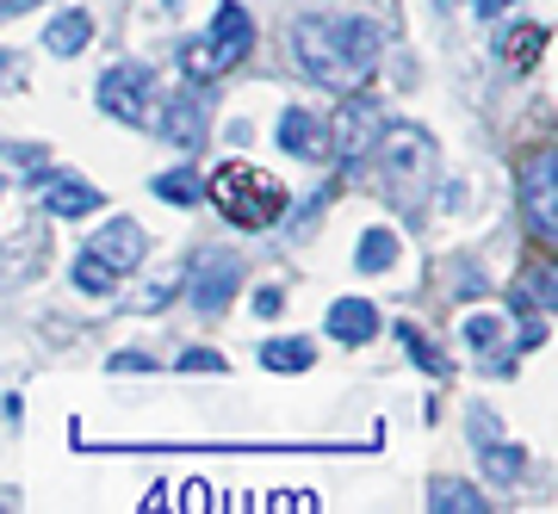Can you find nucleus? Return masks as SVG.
I'll return each mask as SVG.
<instances>
[{"label": "nucleus", "instance_id": "nucleus-18", "mask_svg": "<svg viewBox=\"0 0 558 514\" xmlns=\"http://www.w3.org/2000/svg\"><path fill=\"white\" fill-rule=\"evenodd\" d=\"M484 472L497 477V484H515V477L527 472V458H521V446H502V440H490V446H484Z\"/></svg>", "mask_w": 558, "mask_h": 514}, {"label": "nucleus", "instance_id": "nucleus-20", "mask_svg": "<svg viewBox=\"0 0 558 514\" xmlns=\"http://www.w3.org/2000/svg\"><path fill=\"white\" fill-rule=\"evenodd\" d=\"M534 50H546V32H539V25H521L515 38H502V57L515 62V69H527V62H534Z\"/></svg>", "mask_w": 558, "mask_h": 514}, {"label": "nucleus", "instance_id": "nucleus-28", "mask_svg": "<svg viewBox=\"0 0 558 514\" xmlns=\"http://www.w3.org/2000/svg\"><path fill=\"white\" fill-rule=\"evenodd\" d=\"M0 87H25V69L13 62V50H0Z\"/></svg>", "mask_w": 558, "mask_h": 514}, {"label": "nucleus", "instance_id": "nucleus-6", "mask_svg": "<svg viewBox=\"0 0 558 514\" xmlns=\"http://www.w3.org/2000/svg\"><path fill=\"white\" fill-rule=\"evenodd\" d=\"M149 62H119V69H106L100 75V112L119 124H149Z\"/></svg>", "mask_w": 558, "mask_h": 514}, {"label": "nucleus", "instance_id": "nucleus-2", "mask_svg": "<svg viewBox=\"0 0 558 514\" xmlns=\"http://www.w3.org/2000/svg\"><path fill=\"white\" fill-rule=\"evenodd\" d=\"M205 198H211L236 230H267V223H279L286 218V205H292L286 186H279L274 174L248 168V161H223L218 174L205 180Z\"/></svg>", "mask_w": 558, "mask_h": 514}, {"label": "nucleus", "instance_id": "nucleus-12", "mask_svg": "<svg viewBox=\"0 0 558 514\" xmlns=\"http://www.w3.org/2000/svg\"><path fill=\"white\" fill-rule=\"evenodd\" d=\"M44 205H50V218H94L106 198L87 186V180H75V174H57L50 186H44Z\"/></svg>", "mask_w": 558, "mask_h": 514}, {"label": "nucleus", "instance_id": "nucleus-16", "mask_svg": "<svg viewBox=\"0 0 558 514\" xmlns=\"http://www.w3.org/2000/svg\"><path fill=\"white\" fill-rule=\"evenodd\" d=\"M260 366H267V372H311V366H317V347H311V341H267V347H260Z\"/></svg>", "mask_w": 558, "mask_h": 514}, {"label": "nucleus", "instance_id": "nucleus-3", "mask_svg": "<svg viewBox=\"0 0 558 514\" xmlns=\"http://www.w3.org/2000/svg\"><path fill=\"white\" fill-rule=\"evenodd\" d=\"M248 44H255V20H248V7L223 0L218 20H211V32H205L199 44H186V50H180V69H186L193 81H211V75H223V69H236V62L248 57Z\"/></svg>", "mask_w": 558, "mask_h": 514}, {"label": "nucleus", "instance_id": "nucleus-27", "mask_svg": "<svg viewBox=\"0 0 558 514\" xmlns=\"http://www.w3.org/2000/svg\"><path fill=\"white\" fill-rule=\"evenodd\" d=\"M279 310H286V292H279V285H260L255 292V317H279Z\"/></svg>", "mask_w": 558, "mask_h": 514}, {"label": "nucleus", "instance_id": "nucleus-33", "mask_svg": "<svg viewBox=\"0 0 558 514\" xmlns=\"http://www.w3.org/2000/svg\"><path fill=\"white\" fill-rule=\"evenodd\" d=\"M161 7H180V0H161Z\"/></svg>", "mask_w": 558, "mask_h": 514}, {"label": "nucleus", "instance_id": "nucleus-22", "mask_svg": "<svg viewBox=\"0 0 558 514\" xmlns=\"http://www.w3.org/2000/svg\"><path fill=\"white\" fill-rule=\"evenodd\" d=\"M398 335H403V347H410V354H416V359H422V366H428V372H435V378H440V372H447V359H440V354H435V347H428V341H422V335H416V329H410V322H403Z\"/></svg>", "mask_w": 558, "mask_h": 514}, {"label": "nucleus", "instance_id": "nucleus-29", "mask_svg": "<svg viewBox=\"0 0 558 514\" xmlns=\"http://www.w3.org/2000/svg\"><path fill=\"white\" fill-rule=\"evenodd\" d=\"M149 366H156L149 354H112V372H149Z\"/></svg>", "mask_w": 558, "mask_h": 514}, {"label": "nucleus", "instance_id": "nucleus-17", "mask_svg": "<svg viewBox=\"0 0 558 514\" xmlns=\"http://www.w3.org/2000/svg\"><path fill=\"white\" fill-rule=\"evenodd\" d=\"M354 267L360 273H385V267H398V230H366Z\"/></svg>", "mask_w": 558, "mask_h": 514}, {"label": "nucleus", "instance_id": "nucleus-31", "mask_svg": "<svg viewBox=\"0 0 558 514\" xmlns=\"http://www.w3.org/2000/svg\"><path fill=\"white\" fill-rule=\"evenodd\" d=\"M180 509H211V490H205V484H186V502H180Z\"/></svg>", "mask_w": 558, "mask_h": 514}, {"label": "nucleus", "instance_id": "nucleus-4", "mask_svg": "<svg viewBox=\"0 0 558 514\" xmlns=\"http://www.w3.org/2000/svg\"><path fill=\"white\" fill-rule=\"evenodd\" d=\"M379 156H385V186H391V198H398L403 211H416L422 186L435 174V143L422 137V131H410V124H391V131H379Z\"/></svg>", "mask_w": 558, "mask_h": 514}, {"label": "nucleus", "instance_id": "nucleus-7", "mask_svg": "<svg viewBox=\"0 0 558 514\" xmlns=\"http://www.w3.org/2000/svg\"><path fill=\"white\" fill-rule=\"evenodd\" d=\"M379 131H385V112L366 94H354L336 112V161H360L373 143H379Z\"/></svg>", "mask_w": 558, "mask_h": 514}, {"label": "nucleus", "instance_id": "nucleus-8", "mask_svg": "<svg viewBox=\"0 0 558 514\" xmlns=\"http://www.w3.org/2000/svg\"><path fill=\"white\" fill-rule=\"evenodd\" d=\"M236 285H242V260L236 255H205L199 267H193V304H199L205 317H218L223 304L236 297Z\"/></svg>", "mask_w": 558, "mask_h": 514}, {"label": "nucleus", "instance_id": "nucleus-21", "mask_svg": "<svg viewBox=\"0 0 558 514\" xmlns=\"http://www.w3.org/2000/svg\"><path fill=\"white\" fill-rule=\"evenodd\" d=\"M156 198H168V205H199V180L193 174H156Z\"/></svg>", "mask_w": 558, "mask_h": 514}, {"label": "nucleus", "instance_id": "nucleus-11", "mask_svg": "<svg viewBox=\"0 0 558 514\" xmlns=\"http://www.w3.org/2000/svg\"><path fill=\"white\" fill-rule=\"evenodd\" d=\"M161 137L174 143V149H199V137H205V106H199V94H193V87L168 99V112H161Z\"/></svg>", "mask_w": 558, "mask_h": 514}, {"label": "nucleus", "instance_id": "nucleus-9", "mask_svg": "<svg viewBox=\"0 0 558 514\" xmlns=\"http://www.w3.org/2000/svg\"><path fill=\"white\" fill-rule=\"evenodd\" d=\"M87 255L100 260V267H112V273H131V267L143 260V223H131V218L106 223L100 236L87 242Z\"/></svg>", "mask_w": 558, "mask_h": 514}, {"label": "nucleus", "instance_id": "nucleus-25", "mask_svg": "<svg viewBox=\"0 0 558 514\" xmlns=\"http://www.w3.org/2000/svg\"><path fill=\"white\" fill-rule=\"evenodd\" d=\"M180 372H223V354H211V347H193V354H180Z\"/></svg>", "mask_w": 558, "mask_h": 514}, {"label": "nucleus", "instance_id": "nucleus-10", "mask_svg": "<svg viewBox=\"0 0 558 514\" xmlns=\"http://www.w3.org/2000/svg\"><path fill=\"white\" fill-rule=\"evenodd\" d=\"M323 143H329V131L317 124V112L311 106H286V119H279V149L299 161H317Z\"/></svg>", "mask_w": 558, "mask_h": 514}, {"label": "nucleus", "instance_id": "nucleus-13", "mask_svg": "<svg viewBox=\"0 0 558 514\" xmlns=\"http://www.w3.org/2000/svg\"><path fill=\"white\" fill-rule=\"evenodd\" d=\"M329 335L348 341V347H360V341L379 335V310L360 304V297H336V304H329Z\"/></svg>", "mask_w": 558, "mask_h": 514}, {"label": "nucleus", "instance_id": "nucleus-15", "mask_svg": "<svg viewBox=\"0 0 558 514\" xmlns=\"http://www.w3.org/2000/svg\"><path fill=\"white\" fill-rule=\"evenodd\" d=\"M428 509L435 514H484L490 502H484L472 484H459V477H435V484H428Z\"/></svg>", "mask_w": 558, "mask_h": 514}, {"label": "nucleus", "instance_id": "nucleus-24", "mask_svg": "<svg viewBox=\"0 0 558 514\" xmlns=\"http://www.w3.org/2000/svg\"><path fill=\"white\" fill-rule=\"evenodd\" d=\"M267 509H279V514H311V509H323V502H317L311 490H286V495H274Z\"/></svg>", "mask_w": 558, "mask_h": 514}, {"label": "nucleus", "instance_id": "nucleus-1", "mask_svg": "<svg viewBox=\"0 0 558 514\" xmlns=\"http://www.w3.org/2000/svg\"><path fill=\"white\" fill-rule=\"evenodd\" d=\"M292 50H299L304 75L354 94L360 81L379 69L385 38H379V25H366V20H299L292 25Z\"/></svg>", "mask_w": 558, "mask_h": 514}, {"label": "nucleus", "instance_id": "nucleus-19", "mask_svg": "<svg viewBox=\"0 0 558 514\" xmlns=\"http://www.w3.org/2000/svg\"><path fill=\"white\" fill-rule=\"evenodd\" d=\"M75 285H81V292H94V297H106V292H119V273H112V267H100V260L81 248V260H75Z\"/></svg>", "mask_w": 558, "mask_h": 514}, {"label": "nucleus", "instance_id": "nucleus-14", "mask_svg": "<svg viewBox=\"0 0 558 514\" xmlns=\"http://www.w3.org/2000/svg\"><path fill=\"white\" fill-rule=\"evenodd\" d=\"M87 38H94V20H87L81 7H62L57 20L44 25V50H50V57H81Z\"/></svg>", "mask_w": 558, "mask_h": 514}, {"label": "nucleus", "instance_id": "nucleus-26", "mask_svg": "<svg viewBox=\"0 0 558 514\" xmlns=\"http://www.w3.org/2000/svg\"><path fill=\"white\" fill-rule=\"evenodd\" d=\"M497 335H502L497 317H472V322H465V341H472V347H490Z\"/></svg>", "mask_w": 558, "mask_h": 514}, {"label": "nucleus", "instance_id": "nucleus-30", "mask_svg": "<svg viewBox=\"0 0 558 514\" xmlns=\"http://www.w3.org/2000/svg\"><path fill=\"white\" fill-rule=\"evenodd\" d=\"M509 7H521V0H472L478 20H497V13H509Z\"/></svg>", "mask_w": 558, "mask_h": 514}, {"label": "nucleus", "instance_id": "nucleus-23", "mask_svg": "<svg viewBox=\"0 0 558 514\" xmlns=\"http://www.w3.org/2000/svg\"><path fill=\"white\" fill-rule=\"evenodd\" d=\"M168 297H174V279H149V285L137 292V304H131V310H161Z\"/></svg>", "mask_w": 558, "mask_h": 514}, {"label": "nucleus", "instance_id": "nucleus-5", "mask_svg": "<svg viewBox=\"0 0 558 514\" xmlns=\"http://www.w3.org/2000/svg\"><path fill=\"white\" fill-rule=\"evenodd\" d=\"M521 205H527L534 236L553 248V236H558V161H553V149H534V156L521 161Z\"/></svg>", "mask_w": 558, "mask_h": 514}, {"label": "nucleus", "instance_id": "nucleus-32", "mask_svg": "<svg viewBox=\"0 0 558 514\" xmlns=\"http://www.w3.org/2000/svg\"><path fill=\"white\" fill-rule=\"evenodd\" d=\"M38 0H0V13H32Z\"/></svg>", "mask_w": 558, "mask_h": 514}]
</instances>
